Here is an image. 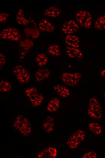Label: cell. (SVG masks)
I'll return each instance as SVG.
<instances>
[{
  "label": "cell",
  "instance_id": "6da1fadb",
  "mask_svg": "<svg viewBox=\"0 0 105 158\" xmlns=\"http://www.w3.org/2000/svg\"><path fill=\"white\" fill-rule=\"evenodd\" d=\"M13 126L15 129L24 136H28L31 132L30 122L27 118L22 115H18L16 118L13 123Z\"/></svg>",
  "mask_w": 105,
  "mask_h": 158
},
{
  "label": "cell",
  "instance_id": "7a4b0ae2",
  "mask_svg": "<svg viewBox=\"0 0 105 158\" xmlns=\"http://www.w3.org/2000/svg\"><path fill=\"white\" fill-rule=\"evenodd\" d=\"M89 108L87 110L88 115L92 118L100 120L102 117L101 105L96 98H91L89 101Z\"/></svg>",
  "mask_w": 105,
  "mask_h": 158
},
{
  "label": "cell",
  "instance_id": "3957f363",
  "mask_svg": "<svg viewBox=\"0 0 105 158\" xmlns=\"http://www.w3.org/2000/svg\"><path fill=\"white\" fill-rule=\"evenodd\" d=\"M75 18L78 22L84 28L89 29L91 27L92 17L89 11L80 10L76 13Z\"/></svg>",
  "mask_w": 105,
  "mask_h": 158
},
{
  "label": "cell",
  "instance_id": "277c9868",
  "mask_svg": "<svg viewBox=\"0 0 105 158\" xmlns=\"http://www.w3.org/2000/svg\"><path fill=\"white\" fill-rule=\"evenodd\" d=\"M13 72L17 80L21 83H27L30 79L28 71L21 65L15 66L13 69Z\"/></svg>",
  "mask_w": 105,
  "mask_h": 158
},
{
  "label": "cell",
  "instance_id": "5b68a950",
  "mask_svg": "<svg viewBox=\"0 0 105 158\" xmlns=\"http://www.w3.org/2000/svg\"><path fill=\"white\" fill-rule=\"evenodd\" d=\"M82 77L81 73L78 72L70 73L65 72L61 76L62 82L65 85L73 86L77 84Z\"/></svg>",
  "mask_w": 105,
  "mask_h": 158
},
{
  "label": "cell",
  "instance_id": "8992f818",
  "mask_svg": "<svg viewBox=\"0 0 105 158\" xmlns=\"http://www.w3.org/2000/svg\"><path fill=\"white\" fill-rule=\"evenodd\" d=\"M0 37L2 39L17 41L20 40L21 36L17 28L9 27L3 29L1 31Z\"/></svg>",
  "mask_w": 105,
  "mask_h": 158
},
{
  "label": "cell",
  "instance_id": "52a82bcc",
  "mask_svg": "<svg viewBox=\"0 0 105 158\" xmlns=\"http://www.w3.org/2000/svg\"><path fill=\"white\" fill-rule=\"evenodd\" d=\"M78 24L73 20H69L65 22L62 27V32L66 35L74 34L79 30Z\"/></svg>",
  "mask_w": 105,
  "mask_h": 158
},
{
  "label": "cell",
  "instance_id": "ba28073f",
  "mask_svg": "<svg viewBox=\"0 0 105 158\" xmlns=\"http://www.w3.org/2000/svg\"><path fill=\"white\" fill-rule=\"evenodd\" d=\"M65 43L67 46L78 48L80 47V42L79 37L74 34L67 35L64 39Z\"/></svg>",
  "mask_w": 105,
  "mask_h": 158
},
{
  "label": "cell",
  "instance_id": "9c48e42d",
  "mask_svg": "<svg viewBox=\"0 0 105 158\" xmlns=\"http://www.w3.org/2000/svg\"><path fill=\"white\" fill-rule=\"evenodd\" d=\"M65 51L67 55L70 58L80 59L83 57L82 52L78 48L67 46Z\"/></svg>",
  "mask_w": 105,
  "mask_h": 158
},
{
  "label": "cell",
  "instance_id": "30bf717a",
  "mask_svg": "<svg viewBox=\"0 0 105 158\" xmlns=\"http://www.w3.org/2000/svg\"><path fill=\"white\" fill-rule=\"evenodd\" d=\"M38 27L40 30L48 33L53 32L55 30V27L53 25L45 19H43L40 21Z\"/></svg>",
  "mask_w": 105,
  "mask_h": 158
},
{
  "label": "cell",
  "instance_id": "8fae6325",
  "mask_svg": "<svg viewBox=\"0 0 105 158\" xmlns=\"http://www.w3.org/2000/svg\"><path fill=\"white\" fill-rule=\"evenodd\" d=\"M43 13L47 17L55 18L59 16L61 13V11L57 7L51 6L46 9L44 11Z\"/></svg>",
  "mask_w": 105,
  "mask_h": 158
},
{
  "label": "cell",
  "instance_id": "7c38bea8",
  "mask_svg": "<svg viewBox=\"0 0 105 158\" xmlns=\"http://www.w3.org/2000/svg\"><path fill=\"white\" fill-rule=\"evenodd\" d=\"M50 74L49 70L47 68H40L35 74V78L37 82H41L47 78Z\"/></svg>",
  "mask_w": 105,
  "mask_h": 158
},
{
  "label": "cell",
  "instance_id": "4fadbf2b",
  "mask_svg": "<svg viewBox=\"0 0 105 158\" xmlns=\"http://www.w3.org/2000/svg\"><path fill=\"white\" fill-rule=\"evenodd\" d=\"M81 142L80 139L74 133L68 139L66 143L71 149H74L77 148Z\"/></svg>",
  "mask_w": 105,
  "mask_h": 158
},
{
  "label": "cell",
  "instance_id": "5bb4252c",
  "mask_svg": "<svg viewBox=\"0 0 105 158\" xmlns=\"http://www.w3.org/2000/svg\"><path fill=\"white\" fill-rule=\"evenodd\" d=\"M53 88L54 91L62 97L67 98L70 95V91L63 85L57 84L54 86Z\"/></svg>",
  "mask_w": 105,
  "mask_h": 158
},
{
  "label": "cell",
  "instance_id": "9a60e30c",
  "mask_svg": "<svg viewBox=\"0 0 105 158\" xmlns=\"http://www.w3.org/2000/svg\"><path fill=\"white\" fill-rule=\"evenodd\" d=\"M60 102L59 100L56 97H53L50 100L48 103L47 110L50 112L56 111L59 107Z\"/></svg>",
  "mask_w": 105,
  "mask_h": 158
},
{
  "label": "cell",
  "instance_id": "2e32d148",
  "mask_svg": "<svg viewBox=\"0 0 105 158\" xmlns=\"http://www.w3.org/2000/svg\"><path fill=\"white\" fill-rule=\"evenodd\" d=\"M29 98L33 107H36L40 105L44 100L43 95L38 92L33 95Z\"/></svg>",
  "mask_w": 105,
  "mask_h": 158
},
{
  "label": "cell",
  "instance_id": "e0dca14e",
  "mask_svg": "<svg viewBox=\"0 0 105 158\" xmlns=\"http://www.w3.org/2000/svg\"><path fill=\"white\" fill-rule=\"evenodd\" d=\"M24 32L26 36L33 39L38 38L40 35V30L35 28L28 27L25 28Z\"/></svg>",
  "mask_w": 105,
  "mask_h": 158
},
{
  "label": "cell",
  "instance_id": "ac0fdd59",
  "mask_svg": "<svg viewBox=\"0 0 105 158\" xmlns=\"http://www.w3.org/2000/svg\"><path fill=\"white\" fill-rule=\"evenodd\" d=\"M90 131L96 136H99L102 133V128L100 125L95 122H90L88 124Z\"/></svg>",
  "mask_w": 105,
  "mask_h": 158
},
{
  "label": "cell",
  "instance_id": "d6986e66",
  "mask_svg": "<svg viewBox=\"0 0 105 158\" xmlns=\"http://www.w3.org/2000/svg\"><path fill=\"white\" fill-rule=\"evenodd\" d=\"M43 127L44 130L47 133L51 132L54 129V119L51 116L47 117L44 122Z\"/></svg>",
  "mask_w": 105,
  "mask_h": 158
},
{
  "label": "cell",
  "instance_id": "ffe728a7",
  "mask_svg": "<svg viewBox=\"0 0 105 158\" xmlns=\"http://www.w3.org/2000/svg\"><path fill=\"white\" fill-rule=\"evenodd\" d=\"M16 20L19 24L26 25L29 23V21L24 16L23 10L19 9L18 11L16 16Z\"/></svg>",
  "mask_w": 105,
  "mask_h": 158
},
{
  "label": "cell",
  "instance_id": "44dd1931",
  "mask_svg": "<svg viewBox=\"0 0 105 158\" xmlns=\"http://www.w3.org/2000/svg\"><path fill=\"white\" fill-rule=\"evenodd\" d=\"M94 27L98 30H105V14L97 19L94 22Z\"/></svg>",
  "mask_w": 105,
  "mask_h": 158
},
{
  "label": "cell",
  "instance_id": "7402d4cb",
  "mask_svg": "<svg viewBox=\"0 0 105 158\" xmlns=\"http://www.w3.org/2000/svg\"><path fill=\"white\" fill-rule=\"evenodd\" d=\"M19 45L22 50L28 52L33 47V43L30 39L26 38L21 41Z\"/></svg>",
  "mask_w": 105,
  "mask_h": 158
},
{
  "label": "cell",
  "instance_id": "603a6c76",
  "mask_svg": "<svg viewBox=\"0 0 105 158\" xmlns=\"http://www.w3.org/2000/svg\"><path fill=\"white\" fill-rule=\"evenodd\" d=\"M35 61L39 67H43L46 65L48 61V58L47 55L44 53L38 54L35 59Z\"/></svg>",
  "mask_w": 105,
  "mask_h": 158
},
{
  "label": "cell",
  "instance_id": "cb8c5ba5",
  "mask_svg": "<svg viewBox=\"0 0 105 158\" xmlns=\"http://www.w3.org/2000/svg\"><path fill=\"white\" fill-rule=\"evenodd\" d=\"M48 51L49 54L54 56H59L61 54L60 47L57 44L50 45L48 48Z\"/></svg>",
  "mask_w": 105,
  "mask_h": 158
},
{
  "label": "cell",
  "instance_id": "d4e9b609",
  "mask_svg": "<svg viewBox=\"0 0 105 158\" xmlns=\"http://www.w3.org/2000/svg\"><path fill=\"white\" fill-rule=\"evenodd\" d=\"M12 88L11 84L9 81L2 80L0 82V92H7L10 91Z\"/></svg>",
  "mask_w": 105,
  "mask_h": 158
},
{
  "label": "cell",
  "instance_id": "484cf974",
  "mask_svg": "<svg viewBox=\"0 0 105 158\" xmlns=\"http://www.w3.org/2000/svg\"><path fill=\"white\" fill-rule=\"evenodd\" d=\"M25 92L26 95L28 98L38 92L37 88L35 87H31L27 89Z\"/></svg>",
  "mask_w": 105,
  "mask_h": 158
},
{
  "label": "cell",
  "instance_id": "4316f807",
  "mask_svg": "<svg viewBox=\"0 0 105 158\" xmlns=\"http://www.w3.org/2000/svg\"><path fill=\"white\" fill-rule=\"evenodd\" d=\"M97 157V153L94 151H90L85 153L82 156L83 158H96Z\"/></svg>",
  "mask_w": 105,
  "mask_h": 158
},
{
  "label": "cell",
  "instance_id": "83f0119b",
  "mask_svg": "<svg viewBox=\"0 0 105 158\" xmlns=\"http://www.w3.org/2000/svg\"><path fill=\"white\" fill-rule=\"evenodd\" d=\"M50 158H55L57 155V151L56 148L52 147L48 148Z\"/></svg>",
  "mask_w": 105,
  "mask_h": 158
},
{
  "label": "cell",
  "instance_id": "f1b7e54d",
  "mask_svg": "<svg viewBox=\"0 0 105 158\" xmlns=\"http://www.w3.org/2000/svg\"><path fill=\"white\" fill-rule=\"evenodd\" d=\"M74 133L79 138L82 142L84 139L85 134L84 131L81 129L78 130Z\"/></svg>",
  "mask_w": 105,
  "mask_h": 158
},
{
  "label": "cell",
  "instance_id": "f546056e",
  "mask_svg": "<svg viewBox=\"0 0 105 158\" xmlns=\"http://www.w3.org/2000/svg\"><path fill=\"white\" fill-rule=\"evenodd\" d=\"M9 16L8 13L5 12H1L0 13V22L4 23L6 22Z\"/></svg>",
  "mask_w": 105,
  "mask_h": 158
},
{
  "label": "cell",
  "instance_id": "4dcf8cb0",
  "mask_svg": "<svg viewBox=\"0 0 105 158\" xmlns=\"http://www.w3.org/2000/svg\"><path fill=\"white\" fill-rule=\"evenodd\" d=\"M6 62V59L5 55L2 53H0V69L5 65Z\"/></svg>",
  "mask_w": 105,
  "mask_h": 158
},
{
  "label": "cell",
  "instance_id": "1f68e13d",
  "mask_svg": "<svg viewBox=\"0 0 105 158\" xmlns=\"http://www.w3.org/2000/svg\"><path fill=\"white\" fill-rule=\"evenodd\" d=\"M27 52L26 51L24 50H22L20 54V58L21 59H23L24 57L26 56L27 54Z\"/></svg>",
  "mask_w": 105,
  "mask_h": 158
},
{
  "label": "cell",
  "instance_id": "d6a6232c",
  "mask_svg": "<svg viewBox=\"0 0 105 158\" xmlns=\"http://www.w3.org/2000/svg\"><path fill=\"white\" fill-rule=\"evenodd\" d=\"M100 75L102 78L105 79V68L102 69L100 71Z\"/></svg>",
  "mask_w": 105,
  "mask_h": 158
},
{
  "label": "cell",
  "instance_id": "836d02e7",
  "mask_svg": "<svg viewBox=\"0 0 105 158\" xmlns=\"http://www.w3.org/2000/svg\"><path fill=\"white\" fill-rule=\"evenodd\" d=\"M103 96L105 98V91L104 92L103 94Z\"/></svg>",
  "mask_w": 105,
  "mask_h": 158
}]
</instances>
